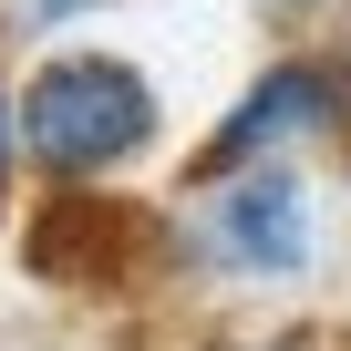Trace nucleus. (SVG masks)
<instances>
[{"label": "nucleus", "instance_id": "obj_1", "mask_svg": "<svg viewBox=\"0 0 351 351\" xmlns=\"http://www.w3.org/2000/svg\"><path fill=\"white\" fill-rule=\"evenodd\" d=\"M21 165H42L52 186H104L114 165H134L155 145V83L124 62V52H52L21 93Z\"/></svg>", "mask_w": 351, "mask_h": 351}, {"label": "nucleus", "instance_id": "obj_2", "mask_svg": "<svg viewBox=\"0 0 351 351\" xmlns=\"http://www.w3.org/2000/svg\"><path fill=\"white\" fill-rule=\"evenodd\" d=\"M341 114H351V62H330V52H279V62L228 104V124L197 145V186L248 176V165H279V145L330 134Z\"/></svg>", "mask_w": 351, "mask_h": 351}, {"label": "nucleus", "instance_id": "obj_3", "mask_svg": "<svg viewBox=\"0 0 351 351\" xmlns=\"http://www.w3.org/2000/svg\"><path fill=\"white\" fill-rule=\"evenodd\" d=\"M197 248L228 269V279H300L320 258V217H310V186L289 165H248V176H217L197 186Z\"/></svg>", "mask_w": 351, "mask_h": 351}, {"label": "nucleus", "instance_id": "obj_4", "mask_svg": "<svg viewBox=\"0 0 351 351\" xmlns=\"http://www.w3.org/2000/svg\"><path fill=\"white\" fill-rule=\"evenodd\" d=\"M32 269L52 279V289H93V279H114V269H145L155 248H165V228L155 217H134L124 197H83V186H62L42 217H32Z\"/></svg>", "mask_w": 351, "mask_h": 351}, {"label": "nucleus", "instance_id": "obj_5", "mask_svg": "<svg viewBox=\"0 0 351 351\" xmlns=\"http://www.w3.org/2000/svg\"><path fill=\"white\" fill-rule=\"evenodd\" d=\"M11 11H21L32 32H62V21H83V11H114V0H11Z\"/></svg>", "mask_w": 351, "mask_h": 351}, {"label": "nucleus", "instance_id": "obj_6", "mask_svg": "<svg viewBox=\"0 0 351 351\" xmlns=\"http://www.w3.org/2000/svg\"><path fill=\"white\" fill-rule=\"evenodd\" d=\"M11 155H21V114H11V93H0V186H11Z\"/></svg>", "mask_w": 351, "mask_h": 351}, {"label": "nucleus", "instance_id": "obj_7", "mask_svg": "<svg viewBox=\"0 0 351 351\" xmlns=\"http://www.w3.org/2000/svg\"><path fill=\"white\" fill-rule=\"evenodd\" d=\"M217 351H310V341L289 330V341H217Z\"/></svg>", "mask_w": 351, "mask_h": 351}, {"label": "nucleus", "instance_id": "obj_8", "mask_svg": "<svg viewBox=\"0 0 351 351\" xmlns=\"http://www.w3.org/2000/svg\"><path fill=\"white\" fill-rule=\"evenodd\" d=\"M269 11H289V21H300V11H310V0H269Z\"/></svg>", "mask_w": 351, "mask_h": 351}]
</instances>
